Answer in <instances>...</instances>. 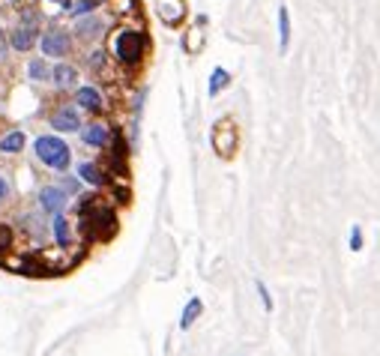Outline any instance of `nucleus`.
I'll use <instances>...</instances> for the list:
<instances>
[{
	"label": "nucleus",
	"instance_id": "f257e3e1",
	"mask_svg": "<svg viewBox=\"0 0 380 356\" xmlns=\"http://www.w3.org/2000/svg\"><path fill=\"white\" fill-rule=\"evenodd\" d=\"M33 153H36V159L43 165H48L51 171H66V168H69V162H72L69 144H66L63 138H57V135L36 138V141H33Z\"/></svg>",
	"mask_w": 380,
	"mask_h": 356
},
{
	"label": "nucleus",
	"instance_id": "f03ea898",
	"mask_svg": "<svg viewBox=\"0 0 380 356\" xmlns=\"http://www.w3.org/2000/svg\"><path fill=\"white\" fill-rule=\"evenodd\" d=\"M144 48H147V36L141 30H120L117 39H114V54H117V60L126 63V66L141 63Z\"/></svg>",
	"mask_w": 380,
	"mask_h": 356
},
{
	"label": "nucleus",
	"instance_id": "7ed1b4c3",
	"mask_svg": "<svg viewBox=\"0 0 380 356\" xmlns=\"http://www.w3.org/2000/svg\"><path fill=\"white\" fill-rule=\"evenodd\" d=\"M239 147V132H237V123L230 117H222L216 126H213V150H216L222 159H230Z\"/></svg>",
	"mask_w": 380,
	"mask_h": 356
},
{
	"label": "nucleus",
	"instance_id": "20e7f679",
	"mask_svg": "<svg viewBox=\"0 0 380 356\" xmlns=\"http://www.w3.org/2000/svg\"><path fill=\"white\" fill-rule=\"evenodd\" d=\"M39 45H43V54H48V57H66L72 48V36L63 27H51L43 33Z\"/></svg>",
	"mask_w": 380,
	"mask_h": 356
},
{
	"label": "nucleus",
	"instance_id": "39448f33",
	"mask_svg": "<svg viewBox=\"0 0 380 356\" xmlns=\"http://www.w3.org/2000/svg\"><path fill=\"white\" fill-rule=\"evenodd\" d=\"M39 206H43L48 216H60V213H66V206H69V192L63 186H45L39 192Z\"/></svg>",
	"mask_w": 380,
	"mask_h": 356
},
{
	"label": "nucleus",
	"instance_id": "423d86ee",
	"mask_svg": "<svg viewBox=\"0 0 380 356\" xmlns=\"http://www.w3.org/2000/svg\"><path fill=\"white\" fill-rule=\"evenodd\" d=\"M51 126H54V132H78L84 126V123H81V108H75V105L57 108L51 114Z\"/></svg>",
	"mask_w": 380,
	"mask_h": 356
},
{
	"label": "nucleus",
	"instance_id": "0eeeda50",
	"mask_svg": "<svg viewBox=\"0 0 380 356\" xmlns=\"http://www.w3.org/2000/svg\"><path fill=\"white\" fill-rule=\"evenodd\" d=\"M102 33H105V19H102V15H96V12H90V15H84V19L75 21V36L84 39V43L102 36Z\"/></svg>",
	"mask_w": 380,
	"mask_h": 356
},
{
	"label": "nucleus",
	"instance_id": "6e6552de",
	"mask_svg": "<svg viewBox=\"0 0 380 356\" xmlns=\"http://www.w3.org/2000/svg\"><path fill=\"white\" fill-rule=\"evenodd\" d=\"M36 39H39V30L33 27V24H19V27L10 33V45L15 51H30V48L36 45Z\"/></svg>",
	"mask_w": 380,
	"mask_h": 356
},
{
	"label": "nucleus",
	"instance_id": "1a4fd4ad",
	"mask_svg": "<svg viewBox=\"0 0 380 356\" xmlns=\"http://www.w3.org/2000/svg\"><path fill=\"white\" fill-rule=\"evenodd\" d=\"M156 15H159L168 27H174V24L183 21L186 6H183V0H159V3H156Z\"/></svg>",
	"mask_w": 380,
	"mask_h": 356
},
{
	"label": "nucleus",
	"instance_id": "9d476101",
	"mask_svg": "<svg viewBox=\"0 0 380 356\" xmlns=\"http://www.w3.org/2000/svg\"><path fill=\"white\" fill-rule=\"evenodd\" d=\"M75 102H78L81 111H93V114H99L105 108V99H102V93H99L96 87H78Z\"/></svg>",
	"mask_w": 380,
	"mask_h": 356
},
{
	"label": "nucleus",
	"instance_id": "9b49d317",
	"mask_svg": "<svg viewBox=\"0 0 380 356\" xmlns=\"http://www.w3.org/2000/svg\"><path fill=\"white\" fill-rule=\"evenodd\" d=\"M51 84L57 90H72L78 84V72H75V66H69V63H57L54 69H51Z\"/></svg>",
	"mask_w": 380,
	"mask_h": 356
},
{
	"label": "nucleus",
	"instance_id": "f8f14e48",
	"mask_svg": "<svg viewBox=\"0 0 380 356\" xmlns=\"http://www.w3.org/2000/svg\"><path fill=\"white\" fill-rule=\"evenodd\" d=\"M81 138H84L90 147H108V141H111L105 123H87V126L81 129Z\"/></svg>",
	"mask_w": 380,
	"mask_h": 356
},
{
	"label": "nucleus",
	"instance_id": "ddd939ff",
	"mask_svg": "<svg viewBox=\"0 0 380 356\" xmlns=\"http://www.w3.org/2000/svg\"><path fill=\"white\" fill-rule=\"evenodd\" d=\"M291 48V12L287 6H278V51L287 54Z\"/></svg>",
	"mask_w": 380,
	"mask_h": 356
},
{
	"label": "nucleus",
	"instance_id": "4468645a",
	"mask_svg": "<svg viewBox=\"0 0 380 356\" xmlns=\"http://www.w3.org/2000/svg\"><path fill=\"white\" fill-rule=\"evenodd\" d=\"M51 69L54 66L45 60V57H33L27 63V78L30 81H51Z\"/></svg>",
	"mask_w": 380,
	"mask_h": 356
},
{
	"label": "nucleus",
	"instance_id": "2eb2a0df",
	"mask_svg": "<svg viewBox=\"0 0 380 356\" xmlns=\"http://www.w3.org/2000/svg\"><path fill=\"white\" fill-rule=\"evenodd\" d=\"M204 311V302L198 300V296H192V300L186 302V309L183 314H180V329H192L195 327V320H198V314Z\"/></svg>",
	"mask_w": 380,
	"mask_h": 356
},
{
	"label": "nucleus",
	"instance_id": "dca6fc26",
	"mask_svg": "<svg viewBox=\"0 0 380 356\" xmlns=\"http://www.w3.org/2000/svg\"><path fill=\"white\" fill-rule=\"evenodd\" d=\"M78 180H84V183H90V186H102L105 174L99 171V165H93V162H81L78 165Z\"/></svg>",
	"mask_w": 380,
	"mask_h": 356
},
{
	"label": "nucleus",
	"instance_id": "f3484780",
	"mask_svg": "<svg viewBox=\"0 0 380 356\" xmlns=\"http://www.w3.org/2000/svg\"><path fill=\"white\" fill-rule=\"evenodd\" d=\"M228 84H230V72L222 69V66H216V69H213V75H210V87H206V93H210V96H219Z\"/></svg>",
	"mask_w": 380,
	"mask_h": 356
},
{
	"label": "nucleus",
	"instance_id": "a211bd4d",
	"mask_svg": "<svg viewBox=\"0 0 380 356\" xmlns=\"http://www.w3.org/2000/svg\"><path fill=\"white\" fill-rule=\"evenodd\" d=\"M24 132H10V135H3L0 138V153H21V147H24Z\"/></svg>",
	"mask_w": 380,
	"mask_h": 356
},
{
	"label": "nucleus",
	"instance_id": "6ab92c4d",
	"mask_svg": "<svg viewBox=\"0 0 380 356\" xmlns=\"http://www.w3.org/2000/svg\"><path fill=\"white\" fill-rule=\"evenodd\" d=\"M96 6H102L99 0H69V15H75V19H84V15H90V12H96Z\"/></svg>",
	"mask_w": 380,
	"mask_h": 356
},
{
	"label": "nucleus",
	"instance_id": "aec40b11",
	"mask_svg": "<svg viewBox=\"0 0 380 356\" xmlns=\"http://www.w3.org/2000/svg\"><path fill=\"white\" fill-rule=\"evenodd\" d=\"M51 230H54V239H57V246H69V222L63 219V213L60 216H51Z\"/></svg>",
	"mask_w": 380,
	"mask_h": 356
},
{
	"label": "nucleus",
	"instance_id": "412c9836",
	"mask_svg": "<svg viewBox=\"0 0 380 356\" xmlns=\"http://www.w3.org/2000/svg\"><path fill=\"white\" fill-rule=\"evenodd\" d=\"M87 63H90V69H93V72H102L105 66H108V51H105V48H96V51H90Z\"/></svg>",
	"mask_w": 380,
	"mask_h": 356
},
{
	"label": "nucleus",
	"instance_id": "4be33fe9",
	"mask_svg": "<svg viewBox=\"0 0 380 356\" xmlns=\"http://www.w3.org/2000/svg\"><path fill=\"white\" fill-rule=\"evenodd\" d=\"M258 294H261L263 311H272V309H276V305H272V296H270V291H267V285H263V281H258Z\"/></svg>",
	"mask_w": 380,
	"mask_h": 356
},
{
	"label": "nucleus",
	"instance_id": "5701e85b",
	"mask_svg": "<svg viewBox=\"0 0 380 356\" xmlns=\"http://www.w3.org/2000/svg\"><path fill=\"white\" fill-rule=\"evenodd\" d=\"M351 248L353 252H362V228L359 225L351 228Z\"/></svg>",
	"mask_w": 380,
	"mask_h": 356
},
{
	"label": "nucleus",
	"instance_id": "b1692460",
	"mask_svg": "<svg viewBox=\"0 0 380 356\" xmlns=\"http://www.w3.org/2000/svg\"><path fill=\"white\" fill-rule=\"evenodd\" d=\"M21 24H33V27H36V24H39V12L36 10H21Z\"/></svg>",
	"mask_w": 380,
	"mask_h": 356
},
{
	"label": "nucleus",
	"instance_id": "393cba45",
	"mask_svg": "<svg viewBox=\"0 0 380 356\" xmlns=\"http://www.w3.org/2000/svg\"><path fill=\"white\" fill-rule=\"evenodd\" d=\"M10 48H12V45H10V43H6V33H3V30H0V63H3V60H6V51H10Z\"/></svg>",
	"mask_w": 380,
	"mask_h": 356
},
{
	"label": "nucleus",
	"instance_id": "a878e982",
	"mask_svg": "<svg viewBox=\"0 0 380 356\" xmlns=\"http://www.w3.org/2000/svg\"><path fill=\"white\" fill-rule=\"evenodd\" d=\"M6 195H10V183H6V180L0 177V204L6 201Z\"/></svg>",
	"mask_w": 380,
	"mask_h": 356
}]
</instances>
